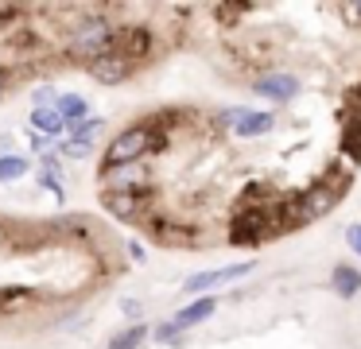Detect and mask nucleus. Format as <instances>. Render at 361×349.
<instances>
[{
    "label": "nucleus",
    "mask_w": 361,
    "mask_h": 349,
    "mask_svg": "<svg viewBox=\"0 0 361 349\" xmlns=\"http://www.w3.org/2000/svg\"><path fill=\"white\" fill-rule=\"evenodd\" d=\"M32 128L43 132V140H47V136H59L66 128V121L59 109H32Z\"/></svg>",
    "instance_id": "11"
},
{
    "label": "nucleus",
    "mask_w": 361,
    "mask_h": 349,
    "mask_svg": "<svg viewBox=\"0 0 361 349\" xmlns=\"http://www.w3.org/2000/svg\"><path fill=\"white\" fill-rule=\"evenodd\" d=\"M27 175V159L24 155H0V183H16Z\"/></svg>",
    "instance_id": "15"
},
{
    "label": "nucleus",
    "mask_w": 361,
    "mask_h": 349,
    "mask_svg": "<svg viewBox=\"0 0 361 349\" xmlns=\"http://www.w3.org/2000/svg\"><path fill=\"white\" fill-rule=\"evenodd\" d=\"M342 155L353 159V163H361V113L353 116V121L345 124V132H342Z\"/></svg>",
    "instance_id": "13"
},
{
    "label": "nucleus",
    "mask_w": 361,
    "mask_h": 349,
    "mask_svg": "<svg viewBox=\"0 0 361 349\" xmlns=\"http://www.w3.org/2000/svg\"><path fill=\"white\" fill-rule=\"evenodd\" d=\"M16 302H32V291H24V287L0 291V310H16Z\"/></svg>",
    "instance_id": "17"
},
{
    "label": "nucleus",
    "mask_w": 361,
    "mask_h": 349,
    "mask_svg": "<svg viewBox=\"0 0 361 349\" xmlns=\"http://www.w3.org/2000/svg\"><path fill=\"white\" fill-rule=\"evenodd\" d=\"M330 287H334L338 299H353V295L361 291V271L350 268V264H338L334 276H330Z\"/></svg>",
    "instance_id": "10"
},
{
    "label": "nucleus",
    "mask_w": 361,
    "mask_h": 349,
    "mask_svg": "<svg viewBox=\"0 0 361 349\" xmlns=\"http://www.w3.org/2000/svg\"><path fill=\"white\" fill-rule=\"evenodd\" d=\"M342 12H345V20H361V4H345Z\"/></svg>",
    "instance_id": "24"
},
{
    "label": "nucleus",
    "mask_w": 361,
    "mask_h": 349,
    "mask_svg": "<svg viewBox=\"0 0 361 349\" xmlns=\"http://www.w3.org/2000/svg\"><path fill=\"white\" fill-rule=\"evenodd\" d=\"M350 178L353 175L345 167H334V171H326L314 186H307V190L299 194V202H295V225H307V221H314V217L330 214V209L342 202V194L350 190Z\"/></svg>",
    "instance_id": "1"
},
{
    "label": "nucleus",
    "mask_w": 361,
    "mask_h": 349,
    "mask_svg": "<svg viewBox=\"0 0 361 349\" xmlns=\"http://www.w3.org/2000/svg\"><path fill=\"white\" fill-rule=\"evenodd\" d=\"M249 271H252V260H245V264H229V268H214V271H198V276H190L187 283H183V291H187V295H206V291H214V287L229 283V279L249 276Z\"/></svg>",
    "instance_id": "4"
},
{
    "label": "nucleus",
    "mask_w": 361,
    "mask_h": 349,
    "mask_svg": "<svg viewBox=\"0 0 361 349\" xmlns=\"http://www.w3.org/2000/svg\"><path fill=\"white\" fill-rule=\"evenodd\" d=\"M97 124H102V116H94V113H90V116H86V121H82V124H71L74 140H90V132H94Z\"/></svg>",
    "instance_id": "21"
},
{
    "label": "nucleus",
    "mask_w": 361,
    "mask_h": 349,
    "mask_svg": "<svg viewBox=\"0 0 361 349\" xmlns=\"http://www.w3.org/2000/svg\"><path fill=\"white\" fill-rule=\"evenodd\" d=\"M241 12H249V4H218V8H214V16H218L221 23H233Z\"/></svg>",
    "instance_id": "19"
},
{
    "label": "nucleus",
    "mask_w": 361,
    "mask_h": 349,
    "mask_svg": "<svg viewBox=\"0 0 361 349\" xmlns=\"http://www.w3.org/2000/svg\"><path fill=\"white\" fill-rule=\"evenodd\" d=\"M0 90H4V70H0Z\"/></svg>",
    "instance_id": "26"
},
{
    "label": "nucleus",
    "mask_w": 361,
    "mask_h": 349,
    "mask_svg": "<svg viewBox=\"0 0 361 349\" xmlns=\"http://www.w3.org/2000/svg\"><path fill=\"white\" fill-rule=\"evenodd\" d=\"M63 152H66V159H86V155L94 152V144H90V140H71Z\"/></svg>",
    "instance_id": "20"
},
{
    "label": "nucleus",
    "mask_w": 361,
    "mask_h": 349,
    "mask_svg": "<svg viewBox=\"0 0 361 349\" xmlns=\"http://www.w3.org/2000/svg\"><path fill=\"white\" fill-rule=\"evenodd\" d=\"M39 183L47 186V190L55 194L59 202L66 198V194H63V183H59V163H55V159H43V167H39Z\"/></svg>",
    "instance_id": "16"
},
{
    "label": "nucleus",
    "mask_w": 361,
    "mask_h": 349,
    "mask_svg": "<svg viewBox=\"0 0 361 349\" xmlns=\"http://www.w3.org/2000/svg\"><path fill=\"white\" fill-rule=\"evenodd\" d=\"M59 113H63L66 128H71V124H82L90 116V105H86V97H78V93H63V97H59Z\"/></svg>",
    "instance_id": "12"
},
{
    "label": "nucleus",
    "mask_w": 361,
    "mask_h": 349,
    "mask_svg": "<svg viewBox=\"0 0 361 349\" xmlns=\"http://www.w3.org/2000/svg\"><path fill=\"white\" fill-rule=\"evenodd\" d=\"M252 93H260L264 101H276V105H280V101H291L299 93V82L291 74H264Z\"/></svg>",
    "instance_id": "7"
},
{
    "label": "nucleus",
    "mask_w": 361,
    "mask_h": 349,
    "mask_svg": "<svg viewBox=\"0 0 361 349\" xmlns=\"http://www.w3.org/2000/svg\"><path fill=\"white\" fill-rule=\"evenodd\" d=\"M214 310H218V299H210V295H198V299L190 302V307H183L179 314L171 318V322L179 326V330H187V326H198V322H206V318H210Z\"/></svg>",
    "instance_id": "8"
},
{
    "label": "nucleus",
    "mask_w": 361,
    "mask_h": 349,
    "mask_svg": "<svg viewBox=\"0 0 361 349\" xmlns=\"http://www.w3.org/2000/svg\"><path fill=\"white\" fill-rule=\"evenodd\" d=\"M121 310H125V318H136V322H140V302H136V299H121Z\"/></svg>",
    "instance_id": "23"
},
{
    "label": "nucleus",
    "mask_w": 361,
    "mask_h": 349,
    "mask_svg": "<svg viewBox=\"0 0 361 349\" xmlns=\"http://www.w3.org/2000/svg\"><path fill=\"white\" fill-rule=\"evenodd\" d=\"M345 240H350V248L361 256V225H357V221H353L350 229H345Z\"/></svg>",
    "instance_id": "22"
},
{
    "label": "nucleus",
    "mask_w": 361,
    "mask_h": 349,
    "mask_svg": "<svg viewBox=\"0 0 361 349\" xmlns=\"http://www.w3.org/2000/svg\"><path fill=\"white\" fill-rule=\"evenodd\" d=\"M272 124H276L272 113H257V109H249V113H245L241 121L233 124V132H237V136H245V140H252V136H264V132H272Z\"/></svg>",
    "instance_id": "9"
},
{
    "label": "nucleus",
    "mask_w": 361,
    "mask_h": 349,
    "mask_svg": "<svg viewBox=\"0 0 361 349\" xmlns=\"http://www.w3.org/2000/svg\"><path fill=\"white\" fill-rule=\"evenodd\" d=\"M144 202H148L144 190H105L102 194V206L109 209L113 217H121V221H136V217L144 214Z\"/></svg>",
    "instance_id": "5"
},
{
    "label": "nucleus",
    "mask_w": 361,
    "mask_h": 349,
    "mask_svg": "<svg viewBox=\"0 0 361 349\" xmlns=\"http://www.w3.org/2000/svg\"><path fill=\"white\" fill-rule=\"evenodd\" d=\"M152 147H156V128H152V124H133V128H125L109 147H105L102 175H109V171H121V167H128V163H136L140 155H148Z\"/></svg>",
    "instance_id": "2"
},
{
    "label": "nucleus",
    "mask_w": 361,
    "mask_h": 349,
    "mask_svg": "<svg viewBox=\"0 0 361 349\" xmlns=\"http://www.w3.org/2000/svg\"><path fill=\"white\" fill-rule=\"evenodd\" d=\"M109 51H117V31H113L109 20H82L78 27H74L71 54L97 62V59H105Z\"/></svg>",
    "instance_id": "3"
},
{
    "label": "nucleus",
    "mask_w": 361,
    "mask_h": 349,
    "mask_svg": "<svg viewBox=\"0 0 361 349\" xmlns=\"http://www.w3.org/2000/svg\"><path fill=\"white\" fill-rule=\"evenodd\" d=\"M133 66H136L133 54H125V51H109L105 59L90 62V74H94L97 82H105V85H117V82H125V78L133 74Z\"/></svg>",
    "instance_id": "6"
},
{
    "label": "nucleus",
    "mask_w": 361,
    "mask_h": 349,
    "mask_svg": "<svg viewBox=\"0 0 361 349\" xmlns=\"http://www.w3.org/2000/svg\"><path fill=\"white\" fill-rule=\"evenodd\" d=\"M144 338H148V326L136 322V326H128V330H121L105 349H140V345H144Z\"/></svg>",
    "instance_id": "14"
},
{
    "label": "nucleus",
    "mask_w": 361,
    "mask_h": 349,
    "mask_svg": "<svg viewBox=\"0 0 361 349\" xmlns=\"http://www.w3.org/2000/svg\"><path fill=\"white\" fill-rule=\"evenodd\" d=\"M0 152H8V155H12V136H0Z\"/></svg>",
    "instance_id": "25"
},
{
    "label": "nucleus",
    "mask_w": 361,
    "mask_h": 349,
    "mask_svg": "<svg viewBox=\"0 0 361 349\" xmlns=\"http://www.w3.org/2000/svg\"><path fill=\"white\" fill-rule=\"evenodd\" d=\"M156 341H164V345H183V330L175 322H159L156 326Z\"/></svg>",
    "instance_id": "18"
}]
</instances>
